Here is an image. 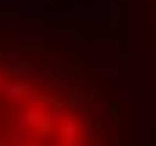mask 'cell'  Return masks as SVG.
Wrapping results in <instances>:
<instances>
[{"label": "cell", "mask_w": 156, "mask_h": 146, "mask_svg": "<svg viewBox=\"0 0 156 146\" xmlns=\"http://www.w3.org/2000/svg\"><path fill=\"white\" fill-rule=\"evenodd\" d=\"M103 90L69 44L0 12V146H109Z\"/></svg>", "instance_id": "cell-1"}]
</instances>
